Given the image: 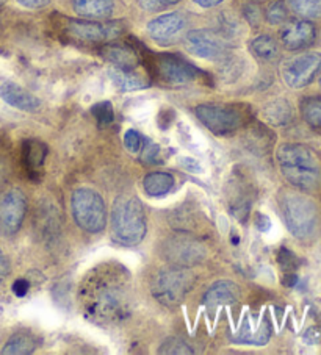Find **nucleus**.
I'll return each mask as SVG.
<instances>
[{
    "label": "nucleus",
    "instance_id": "21",
    "mask_svg": "<svg viewBox=\"0 0 321 355\" xmlns=\"http://www.w3.org/2000/svg\"><path fill=\"white\" fill-rule=\"evenodd\" d=\"M102 57L120 69H137L138 55L132 47L124 44H108L102 49Z\"/></svg>",
    "mask_w": 321,
    "mask_h": 355
},
{
    "label": "nucleus",
    "instance_id": "30",
    "mask_svg": "<svg viewBox=\"0 0 321 355\" xmlns=\"http://www.w3.org/2000/svg\"><path fill=\"white\" fill-rule=\"evenodd\" d=\"M265 17L270 24L273 26H279V24H283L288 17V10L283 3V0H276V2L270 3L267 8V13H265Z\"/></svg>",
    "mask_w": 321,
    "mask_h": 355
},
{
    "label": "nucleus",
    "instance_id": "8",
    "mask_svg": "<svg viewBox=\"0 0 321 355\" xmlns=\"http://www.w3.org/2000/svg\"><path fill=\"white\" fill-rule=\"evenodd\" d=\"M162 255L172 266L190 268L206 260L207 249L197 238L177 234L163 241Z\"/></svg>",
    "mask_w": 321,
    "mask_h": 355
},
{
    "label": "nucleus",
    "instance_id": "19",
    "mask_svg": "<svg viewBox=\"0 0 321 355\" xmlns=\"http://www.w3.org/2000/svg\"><path fill=\"white\" fill-rule=\"evenodd\" d=\"M110 80L122 93H131V91H140L149 87V80L137 72V69H120V67H110L108 71Z\"/></svg>",
    "mask_w": 321,
    "mask_h": 355
},
{
    "label": "nucleus",
    "instance_id": "27",
    "mask_svg": "<svg viewBox=\"0 0 321 355\" xmlns=\"http://www.w3.org/2000/svg\"><path fill=\"white\" fill-rule=\"evenodd\" d=\"M301 114L308 125L315 130H321V97L312 96L301 101Z\"/></svg>",
    "mask_w": 321,
    "mask_h": 355
},
{
    "label": "nucleus",
    "instance_id": "13",
    "mask_svg": "<svg viewBox=\"0 0 321 355\" xmlns=\"http://www.w3.org/2000/svg\"><path fill=\"white\" fill-rule=\"evenodd\" d=\"M27 211V199L19 189L0 196V232L3 235H15L21 229Z\"/></svg>",
    "mask_w": 321,
    "mask_h": 355
},
{
    "label": "nucleus",
    "instance_id": "47",
    "mask_svg": "<svg viewBox=\"0 0 321 355\" xmlns=\"http://www.w3.org/2000/svg\"><path fill=\"white\" fill-rule=\"evenodd\" d=\"M320 87H321V69H320Z\"/></svg>",
    "mask_w": 321,
    "mask_h": 355
},
{
    "label": "nucleus",
    "instance_id": "38",
    "mask_svg": "<svg viewBox=\"0 0 321 355\" xmlns=\"http://www.w3.org/2000/svg\"><path fill=\"white\" fill-rule=\"evenodd\" d=\"M51 0H17V3L22 5V7L30 8V10H40L44 8L49 5Z\"/></svg>",
    "mask_w": 321,
    "mask_h": 355
},
{
    "label": "nucleus",
    "instance_id": "35",
    "mask_svg": "<svg viewBox=\"0 0 321 355\" xmlns=\"http://www.w3.org/2000/svg\"><path fill=\"white\" fill-rule=\"evenodd\" d=\"M181 164H182V168L188 171V173H193V174L204 173V168L201 166V163L195 160V158H191V157L181 158Z\"/></svg>",
    "mask_w": 321,
    "mask_h": 355
},
{
    "label": "nucleus",
    "instance_id": "43",
    "mask_svg": "<svg viewBox=\"0 0 321 355\" xmlns=\"http://www.w3.org/2000/svg\"><path fill=\"white\" fill-rule=\"evenodd\" d=\"M8 271H10V265H8V261L3 259L2 250H0V279H3L5 275L8 274Z\"/></svg>",
    "mask_w": 321,
    "mask_h": 355
},
{
    "label": "nucleus",
    "instance_id": "34",
    "mask_svg": "<svg viewBox=\"0 0 321 355\" xmlns=\"http://www.w3.org/2000/svg\"><path fill=\"white\" fill-rule=\"evenodd\" d=\"M124 146L129 152H138L141 149V146H143V137L137 132L133 130V128H129L124 135Z\"/></svg>",
    "mask_w": 321,
    "mask_h": 355
},
{
    "label": "nucleus",
    "instance_id": "5",
    "mask_svg": "<svg viewBox=\"0 0 321 355\" xmlns=\"http://www.w3.org/2000/svg\"><path fill=\"white\" fill-rule=\"evenodd\" d=\"M282 215L288 230L296 238H306L317 227L318 208L306 196L286 191L281 196Z\"/></svg>",
    "mask_w": 321,
    "mask_h": 355
},
{
    "label": "nucleus",
    "instance_id": "3",
    "mask_svg": "<svg viewBox=\"0 0 321 355\" xmlns=\"http://www.w3.org/2000/svg\"><path fill=\"white\" fill-rule=\"evenodd\" d=\"M147 230L145 208L135 196H121L112 210V234L124 246H137L145 240Z\"/></svg>",
    "mask_w": 321,
    "mask_h": 355
},
{
    "label": "nucleus",
    "instance_id": "45",
    "mask_svg": "<svg viewBox=\"0 0 321 355\" xmlns=\"http://www.w3.org/2000/svg\"><path fill=\"white\" fill-rule=\"evenodd\" d=\"M5 180V166H3V163L0 162V183H2Z\"/></svg>",
    "mask_w": 321,
    "mask_h": 355
},
{
    "label": "nucleus",
    "instance_id": "7",
    "mask_svg": "<svg viewBox=\"0 0 321 355\" xmlns=\"http://www.w3.org/2000/svg\"><path fill=\"white\" fill-rule=\"evenodd\" d=\"M195 114L217 137H229L245 124V112L232 103H202L195 108Z\"/></svg>",
    "mask_w": 321,
    "mask_h": 355
},
{
    "label": "nucleus",
    "instance_id": "26",
    "mask_svg": "<svg viewBox=\"0 0 321 355\" xmlns=\"http://www.w3.org/2000/svg\"><path fill=\"white\" fill-rule=\"evenodd\" d=\"M36 349V343L32 335L28 334H15L5 343L2 354L5 355H28L33 354Z\"/></svg>",
    "mask_w": 321,
    "mask_h": 355
},
{
    "label": "nucleus",
    "instance_id": "33",
    "mask_svg": "<svg viewBox=\"0 0 321 355\" xmlns=\"http://www.w3.org/2000/svg\"><path fill=\"white\" fill-rule=\"evenodd\" d=\"M179 2H181V0H138V5L141 10L151 11V13H157V11L170 8Z\"/></svg>",
    "mask_w": 321,
    "mask_h": 355
},
{
    "label": "nucleus",
    "instance_id": "42",
    "mask_svg": "<svg viewBox=\"0 0 321 355\" xmlns=\"http://www.w3.org/2000/svg\"><path fill=\"white\" fill-rule=\"evenodd\" d=\"M196 5H199L202 8H215L224 2V0H193Z\"/></svg>",
    "mask_w": 321,
    "mask_h": 355
},
{
    "label": "nucleus",
    "instance_id": "31",
    "mask_svg": "<svg viewBox=\"0 0 321 355\" xmlns=\"http://www.w3.org/2000/svg\"><path fill=\"white\" fill-rule=\"evenodd\" d=\"M158 354H195L193 349H191L187 343L181 338H168L158 349Z\"/></svg>",
    "mask_w": 321,
    "mask_h": 355
},
{
    "label": "nucleus",
    "instance_id": "20",
    "mask_svg": "<svg viewBox=\"0 0 321 355\" xmlns=\"http://www.w3.org/2000/svg\"><path fill=\"white\" fill-rule=\"evenodd\" d=\"M71 3L85 19H107L115 11V0H71Z\"/></svg>",
    "mask_w": 321,
    "mask_h": 355
},
{
    "label": "nucleus",
    "instance_id": "24",
    "mask_svg": "<svg viewBox=\"0 0 321 355\" xmlns=\"http://www.w3.org/2000/svg\"><path fill=\"white\" fill-rule=\"evenodd\" d=\"M174 187V177L168 173H151L145 177V193L151 198H163Z\"/></svg>",
    "mask_w": 321,
    "mask_h": 355
},
{
    "label": "nucleus",
    "instance_id": "15",
    "mask_svg": "<svg viewBox=\"0 0 321 355\" xmlns=\"http://www.w3.org/2000/svg\"><path fill=\"white\" fill-rule=\"evenodd\" d=\"M315 38H317V30L308 21L288 22L281 30V42L288 51H302V49L311 47Z\"/></svg>",
    "mask_w": 321,
    "mask_h": 355
},
{
    "label": "nucleus",
    "instance_id": "18",
    "mask_svg": "<svg viewBox=\"0 0 321 355\" xmlns=\"http://www.w3.org/2000/svg\"><path fill=\"white\" fill-rule=\"evenodd\" d=\"M242 293L238 286L231 280H220L213 284L204 295V304L208 310H215L221 305H229L237 302Z\"/></svg>",
    "mask_w": 321,
    "mask_h": 355
},
{
    "label": "nucleus",
    "instance_id": "16",
    "mask_svg": "<svg viewBox=\"0 0 321 355\" xmlns=\"http://www.w3.org/2000/svg\"><path fill=\"white\" fill-rule=\"evenodd\" d=\"M271 334H273V329H271V324L267 316L262 321H258L256 329L252 326L251 320H246L242 324V327L232 335V341L237 343V345L265 346L270 341Z\"/></svg>",
    "mask_w": 321,
    "mask_h": 355
},
{
    "label": "nucleus",
    "instance_id": "41",
    "mask_svg": "<svg viewBox=\"0 0 321 355\" xmlns=\"http://www.w3.org/2000/svg\"><path fill=\"white\" fill-rule=\"evenodd\" d=\"M256 225H257V229L261 230V232H268L270 227H271L270 218L265 216V215H257L256 216Z\"/></svg>",
    "mask_w": 321,
    "mask_h": 355
},
{
    "label": "nucleus",
    "instance_id": "29",
    "mask_svg": "<svg viewBox=\"0 0 321 355\" xmlns=\"http://www.w3.org/2000/svg\"><path fill=\"white\" fill-rule=\"evenodd\" d=\"M91 113H92V116H94L97 124L101 127L110 125L115 119L113 105H112V102H108V101H102V102L96 103V105H92Z\"/></svg>",
    "mask_w": 321,
    "mask_h": 355
},
{
    "label": "nucleus",
    "instance_id": "17",
    "mask_svg": "<svg viewBox=\"0 0 321 355\" xmlns=\"http://www.w3.org/2000/svg\"><path fill=\"white\" fill-rule=\"evenodd\" d=\"M0 97L10 107L22 110V112H35L41 105L38 97L13 82H5L0 85Z\"/></svg>",
    "mask_w": 321,
    "mask_h": 355
},
{
    "label": "nucleus",
    "instance_id": "14",
    "mask_svg": "<svg viewBox=\"0 0 321 355\" xmlns=\"http://www.w3.org/2000/svg\"><path fill=\"white\" fill-rule=\"evenodd\" d=\"M187 27V17L181 13L160 15L147 24V35L158 46H171L179 41Z\"/></svg>",
    "mask_w": 321,
    "mask_h": 355
},
{
    "label": "nucleus",
    "instance_id": "37",
    "mask_svg": "<svg viewBox=\"0 0 321 355\" xmlns=\"http://www.w3.org/2000/svg\"><path fill=\"white\" fill-rule=\"evenodd\" d=\"M30 282L26 279H17L13 284V293L17 297H24L28 293Z\"/></svg>",
    "mask_w": 321,
    "mask_h": 355
},
{
    "label": "nucleus",
    "instance_id": "46",
    "mask_svg": "<svg viewBox=\"0 0 321 355\" xmlns=\"http://www.w3.org/2000/svg\"><path fill=\"white\" fill-rule=\"evenodd\" d=\"M5 2H7V0H0V7H2V5H3Z\"/></svg>",
    "mask_w": 321,
    "mask_h": 355
},
{
    "label": "nucleus",
    "instance_id": "9",
    "mask_svg": "<svg viewBox=\"0 0 321 355\" xmlns=\"http://www.w3.org/2000/svg\"><path fill=\"white\" fill-rule=\"evenodd\" d=\"M185 47L197 58L223 61L229 55V46L223 35L215 30L199 28L185 35Z\"/></svg>",
    "mask_w": 321,
    "mask_h": 355
},
{
    "label": "nucleus",
    "instance_id": "39",
    "mask_svg": "<svg viewBox=\"0 0 321 355\" xmlns=\"http://www.w3.org/2000/svg\"><path fill=\"white\" fill-rule=\"evenodd\" d=\"M246 11V17H248V21L252 24V26H256V24L261 21V11H258L257 7L254 5H248V7H245Z\"/></svg>",
    "mask_w": 321,
    "mask_h": 355
},
{
    "label": "nucleus",
    "instance_id": "23",
    "mask_svg": "<svg viewBox=\"0 0 321 355\" xmlns=\"http://www.w3.org/2000/svg\"><path fill=\"white\" fill-rule=\"evenodd\" d=\"M249 51L257 60L261 61H274L279 58V44L270 35H258L249 42Z\"/></svg>",
    "mask_w": 321,
    "mask_h": 355
},
{
    "label": "nucleus",
    "instance_id": "11",
    "mask_svg": "<svg viewBox=\"0 0 321 355\" xmlns=\"http://www.w3.org/2000/svg\"><path fill=\"white\" fill-rule=\"evenodd\" d=\"M321 69V53L306 52L287 60L282 66V77L290 88L301 89L313 82Z\"/></svg>",
    "mask_w": 321,
    "mask_h": 355
},
{
    "label": "nucleus",
    "instance_id": "22",
    "mask_svg": "<svg viewBox=\"0 0 321 355\" xmlns=\"http://www.w3.org/2000/svg\"><path fill=\"white\" fill-rule=\"evenodd\" d=\"M47 157V148L40 141L28 139L22 144V163L27 173L33 177L40 174V169Z\"/></svg>",
    "mask_w": 321,
    "mask_h": 355
},
{
    "label": "nucleus",
    "instance_id": "40",
    "mask_svg": "<svg viewBox=\"0 0 321 355\" xmlns=\"http://www.w3.org/2000/svg\"><path fill=\"white\" fill-rule=\"evenodd\" d=\"M304 340H306V343H308V345H317V343L321 341L320 330L308 329L307 332H306V335H304Z\"/></svg>",
    "mask_w": 321,
    "mask_h": 355
},
{
    "label": "nucleus",
    "instance_id": "28",
    "mask_svg": "<svg viewBox=\"0 0 321 355\" xmlns=\"http://www.w3.org/2000/svg\"><path fill=\"white\" fill-rule=\"evenodd\" d=\"M290 8L304 19L321 17V0H288Z\"/></svg>",
    "mask_w": 321,
    "mask_h": 355
},
{
    "label": "nucleus",
    "instance_id": "10",
    "mask_svg": "<svg viewBox=\"0 0 321 355\" xmlns=\"http://www.w3.org/2000/svg\"><path fill=\"white\" fill-rule=\"evenodd\" d=\"M154 71L158 78L168 85H188L201 77L199 67L188 63L183 58L171 53L156 55L154 60Z\"/></svg>",
    "mask_w": 321,
    "mask_h": 355
},
{
    "label": "nucleus",
    "instance_id": "12",
    "mask_svg": "<svg viewBox=\"0 0 321 355\" xmlns=\"http://www.w3.org/2000/svg\"><path fill=\"white\" fill-rule=\"evenodd\" d=\"M66 32L85 42H107L120 38L124 32V24L121 21L99 22L97 19L69 21L66 24Z\"/></svg>",
    "mask_w": 321,
    "mask_h": 355
},
{
    "label": "nucleus",
    "instance_id": "44",
    "mask_svg": "<svg viewBox=\"0 0 321 355\" xmlns=\"http://www.w3.org/2000/svg\"><path fill=\"white\" fill-rule=\"evenodd\" d=\"M283 285L286 286H295L298 284V275L295 272H286V277H283Z\"/></svg>",
    "mask_w": 321,
    "mask_h": 355
},
{
    "label": "nucleus",
    "instance_id": "25",
    "mask_svg": "<svg viewBox=\"0 0 321 355\" xmlns=\"http://www.w3.org/2000/svg\"><path fill=\"white\" fill-rule=\"evenodd\" d=\"M263 118L273 125H287L293 119V108L287 101L277 99L263 108Z\"/></svg>",
    "mask_w": 321,
    "mask_h": 355
},
{
    "label": "nucleus",
    "instance_id": "4",
    "mask_svg": "<svg viewBox=\"0 0 321 355\" xmlns=\"http://www.w3.org/2000/svg\"><path fill=\"white\" fill-rule=\"evenodd\" d=\"M74 221L88 234H101L107 225V210L101 194L90 188H79L71 196Z\"/></svg>",
    "mask_w": 321,
    "mask_h": 355
},
{
    "label": "nucleus",
    "instance_id": "32",
    "mask_svg": "<svg viewBox=\"0 0 321 355\" xmlns=\"http://www.w3.org/2000/svg\"><path fill=\"white\" fill-rule=\"evenodd\" d=\"M277 261H279L283 272H295L296 268L299 266V259L287 248H281L279 254H277Z\"/></svg>",
    "mask_w": 321,
    "mask_h": 355
},
{
    "label": "nucleus",
    "instance_id": "1",
    "mask_svg": "<svg viewBox=\"0 0 321 355\" xmlns=\"http://www.w3.org/2000/svg\"><path fill=\"white\" fill-rule=\"evenodd\" d=\"M83 313L97 322H118L131 313L129 274L116 263H104L83 280L80 288Z\"/></svg>",
    "mask_w": 321,
    "mask_h": 355
},
{
    "label": "nucleus",
    "instance_id": "6",
    "mask_svg": "<svg viewBox=\"0 0 321 355\" xmlns=\"http://www.w3.org/2000/svg\"><path fill=\"white\" fill-rule=\"evenodd\" d=\"M195 277L185 268L172 266L160 271L152 280L151 291L154 297L166 307H176L193 288Z\"/></svg>",
    "mask_w": 321,
    "mask_h": 355
},
{
    "label": "nucleus",
    "instance_id": "36",
    "mask_svg": "<svg viewBox=\"0 0 321 355\" xmlns=\"http://www.w3.org/2000/svg\"><path fill=\"white\" fill-rule=\"evenodd\" d=\"M146 150L143 152V162L146 163H156L158 154H160V146L157 144H149L146 146Z\"/></svg>",
    "mask_w": 321,
    "mask_h": 355
},
{
    "label": "nucleus",
    "instance_id": "2",
    "mask_svg": "<svg viewBox=\"0 0 321 355\" xmlns=\"http://www.w3.org/2000/svg\"><path fill=\"white\" fill-rule=\"evenodd\" d=\"M277 163L290 185L313 191L321 183V166L318 157L302 144H282L277 149Z\"/></svg>",
    "mask_w": 321,
    "mask_h": 355
}]
</instances>
